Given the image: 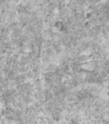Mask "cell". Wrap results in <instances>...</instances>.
I'll list each match as a JSON object with an SVG mask.
<instances>
[{
    "mask_svg": "<svg viewBox=\"0 0 109 124\" xmlns=\"http://www.w3.org/2000/svg\"><path fill=\"white\" fill-rule=\"evenodd\" d=\"M90 58H91V55L89 56V55H85V54H79L78 58H77V60L83 64L84 62H86L87 60H89V59H90Z\"/></svg>",
    "mask_w": 109,
    "mask_h": 124,
    "instance_id": "obj_3",
    "label": "cell"
},
{
    "mask_svg": "<svg viewBox=\"0 0 109 124\" xmlns=\"http://www.w3.org/2000/svg\"><path fill=\"white\" fill-rule=\"evenodd\" d=\"M17 75H18V73H16V71H14L11 70V71L9 72V74L6 76L7 77L6 78H7L9 82H13V81H15V79H16V78L17 77Z\"/></svg>",
    "mask_w": 109,
    "mask_h": 124,
    "instance_id": "obj_4",
    "label": "cell"
},
{
    "mask_svg": "<svg viewBox=\"0 0 109 124\" xmlns=\"http://www.w3.org/2000/svg\"><path fill=\"white\" fill-rule=\"evenodd\" d=\"M10 71H11V68L10 67H9V66H4V67L2 69V73L4 75H6V76H7Z\"/></svg>",
    "mask_w": 109,
    "mask_h": 124,
    "instance_id": "obj_7",
    "label": "cell"
},
{
    "mask_svg": "<svg viewBox=\"0 0 109 124\" xmlns=\"http://www.w3.org/2000/svg\"><path fill=\"white\" fill-rule=\"evenodd\" d=\"M43 78H52L55 74H54L53 71H44L43 73Z\"/></svg>",
    "mask_w": 109,
    "mask_h": 124,
    "instance_id": "obj_6",
    "label": "cell"
},
{
    "mask_svg": "<svg viewBox=\"0 0 109 124\" xmlns=\"http://www.w3.org/2000/svg\"><path fill=\"white\" fill-rule=\"evenodd\" d=\"M44 71H55L56 69V67H57V66L55 64H52V63H50V64L46 65V66H44Z\"/></svg>",
    "mask_w": 109,
    "mask_h": 124,
    "instance_id": "obj_5",
    "label": "cell"
},
{
    "mask_svg": "<svg viewBox=\"0 0 109 124\" xmlns=\"http://www.w3.org/2000/svg\"><path fill=\"white\" fill-rule=\"evenodd\" d=\"M50 115H51V118L53 121H56V122H60L61 119V117H62V115H61V112L59 111H56V110H52L51 113H50Z\"/></svg>",
    "mask_w": 109,
    "mask_h": 124,
    "instance_id": "obj_2",
    "label": "cell"
},
{
    "mask_svg": "<svg viewBox=\"0 0 109 124\" xmlns=\"http://www.w3.org/2000/svg\"><path fill=\"white\" fill-rule=\"evenodd\" d=\"M26 80H27V78H26V74H25V73H21V74L17 75V77L16 78L14 82L17 85H20V84H22V83H26Z\"/></svg>",
    "mask_w": 109,
    "mask_h": 124,
    "instance_id": "obj_1",
    "label": "cell"
}]
</instances>
